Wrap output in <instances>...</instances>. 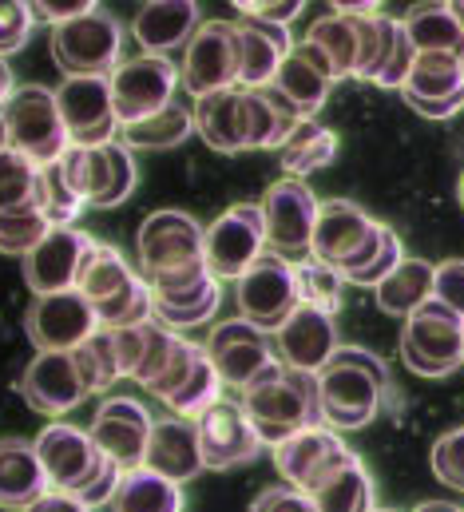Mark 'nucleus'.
Returning a JSON list of instances; mask_svg holds the SVG:
<instances>
[{
  "mask_svg": "<svg viewBox=\"0 0 464 512\" xmlns=\"http://www.w3.org/2000/svg\"><path fill=\"white\" fill-rule=\"evenodd\" d=\"M429 465H433V477H437L441 485L464 493V425L453 429V433H445V437L433 445Z\"/></svg>",
  "mask_w": 464,
  "mask_h": 512,
  "instance_id": "3c124183",
  "label": "nucleus"
},
{
  "mask_svg": "<svg viewBox=\"0 0 464 512\" xmlns=\"http://www.w3.org/2000/svg\"><path fill=\"white\" fill-rule=\"evenodd\" d=\"M195 425H199L203 465L215 469V473L250 465V461L262 457V449H266V441L258 437V429H254V421L246 417L242 401H219V405H211Z\"/></svg>",
  "mask_w": 464,
  "mask_h": 512,
  "instance_id": "6ab92c4d",
  "label": "nucleus"
},
{
  "mask_svg": "<svg viewBox=\"0 0 464 512\" xmlns=\"http://www.w3.org/2000/svg\"><path fill=\"white\" fill-rule=\"evenodd\" d=\"M119 481H123V469H119L116 461H108V465H104V473H100L84 493H76V497H80L88 509H108V505L116 501Z\"/></svg>",
  "mask_w": 464,
  "mask_h": 512,
  "instance_id": "bf43d9fd",
  "label": "nucleus"
},
{
  "mask_svg": "<svg viewBox=\"0 0 464 512\" xmlns=\"http://www.w3.org/2000/svg\"><path fill=\"white\" fill-rule=\"evenodd\" d=\"M234 302H238V318H246V322L262 326L266 334H274L302 306L294 262H286V258L266 251L234 282Z\"/></svg>",
  "mask_w": 464,
  "mask_h": 512,
  "instance_id": "9b49d317",
  "label": "nucleus"
},
{
  "mask_svg": "<svg viewBox=\"0 0 464 512\" xmlns=\"http://www.w3.org/2000/svg\"><path fill=\"white\" fill-rule=\"evenodd\" d=\"M413 512H464V509L453 505V501H425V505H417Z\"/></svg>",
  "mask_w": 464,
  "mask_h": 512,
  "instance_id": "e2e57ef3",
  "label": "nucleus"
},
{
  "mask_svg": "<svg viewBox=\"0 0 464 512\" xmlns=\"http://www.w3.org/2000/svg\"><path fill=\"white\" fill-rule=\"evenodd\" d=\"M96 247H100V239H92L80 227L48 231V239L24 258V282H28V290L36 298L80 290V278H84L88 262L96 255Z\"/></svg>",
  "mask_w": 464,
  "mask_h": 512,
  "instance_id": "a211bd4d",
  "label": "nucleus"
},
{
  "mask_svg": "<svg viewBox=\"0 0 464 512\" xmlns=\"http://www.w3.org/2000/svg\"><path fill=\"white\" fill-rule=\"evenodd\" d=\"M238 20H258L274 28H290V20L302 16V0H278V4H258V0H238L234 4Z\"/></svg>",
  "mask_w": 464,
  "mask_h": 512,
  "instance_id": "5fc2aeb1",
  "label": "nucleus"
},
{
  "mask_svg": "<svg viewBox=\"0 0 464 512\" xmlns=\"http://www.w3.org/2000/svg\"><path fill=\"white\" fill-rule=\"evenodd\" d=\"M242 409L254 421V429L266 441V449H274L286 437H294V433H302L310 425H322L318 374H302V370L286 366L278 378L242 393Z\"/></svg>",
  "mask_w": 464,
  "mask_h": 512,
  "instance_id": "f03ea898",
  "label": "nucleus"
},
{
  "mask_svg": "<svg viewBox=\"0 0 464 512\" xmlns=\"http://www.w3.org/2000/svg\"><path fill=\"white\" fill-rule=\"evenodd\" d=\"M250 512H318L314 497L302 493V489H290V485H274L266 493L254 497Z\"/></svg>",
  "mask_w": 464,
  "mask_h": 512,
  "instance_id": "6e6d98bb",
  "label": "nucleus"
},
{
  "mask_svg": "<svg viewBox=\"0 0 464 512\" xmlns=\"http://www.w3.org/2000/svg\"><path fill=\"white\" fill-rule=\"evenodd\" d=\"M52 489L48 469L36 453V441H0V509L24 512Z\"/></svg>",
  "mask_w": 464,
  "mask_h": 512,
  "instance_id": "c756f323",
  "label": "nucleus"
},
{
  "mask_svg": "<svg viewBox=\"0 0 464 512\" xmlns=\"http://www.w3.org/2000/svg\"><path fill=\"white\" fill-rule=\"evenodd\" d=\"M349 457H353V449L338 437V429H330V425H310V429L286 437L282 445H274L278 477L290 489H302V493L322 489Z\"/></svg>",
  "mask_w": 464,
  "mask_h": 512,
  "instance_id": "2eb2a0df",
  "label": "nucleus"
},
{
  "mask_svg": "<svg viewBox=\"0 0 464 512\" xmlns=\"http://www.w3.org/2000/svg\"><path fill=\"white\" fill-rule=\"evenodd\" d=\"M56 104L72 147H104L116 143L119 116L112 96V76H72L56 88Z\"/></svg>",
  "mask_w": 464,
  "mask_h": 512,
  "instance_id": "dca6fc26",
  "label": "nucleus"
},
{
  "mask_svg": "<svg viewBox=\"0 0 464 512\" xmlns=\"http://www.w3.org/2000/svg\"><path fill=\"white\" fill-rule=\"evenodd\" d=\"M266 255V223L258 203H234L207 227L203 258L219 282H238L258 258Z\"/></svg>",
  "mask_w": 464,
  "mask_h": 512,
  "instance_id": "4468645a",
  "label": "nucleus"
},
{
  "mask_svg": "<svg viewBox=\"0 0 464 512\" xmlns=\"http://www.w3.org/2000/svg\"><path fill=\"white\" fill-rule=\"evenodd\" d=\"M318 512H373L377 509V485L369 477V469L361 465V457L353 453L346 465L322 485L310 493Z\"/></svg>",
  "mask_w": 464,
  "mask_h": 512,
  "instance_id": "c9c22d12",
  "label": "nucleus"
},
{
  "mask_svg": "<svg viewBox=\"0 0 464 512\" xmlns=\"http://www.w3.org/2000/svg\"><path fill=\"white\" fill-rule=\"evenodd\" d=\"M32 28H36L32 4H24V0H0V56L20 52L28 44Z\"/></svg>",
  "mask_w": 464,
  "mask_h": 512,
  "instance_id": "603ef678",
  "label": "nucleus"
},
{
  "mask_svg": "<svg viewBox=\"0 0 464 512\" xmlns=\"http://www.w3.org/2000/svg\"><path fill=\"white\" fill-rule=\"evenodd\" d=\"M437 302H445L449 310H457L464 318V258H449L437 266V290H433Z\"/></svg>",
  "mask_w": 464,
  "mask_h": 512,
  "instance_id": "4d7b16f0",
  "label": "nucleus"
},
{
  "mask_svg": "<svg viewBox=\"0 0 464 512\" xmlns=\"http://www.w3.org/2000/svg\"><path fill=\"white\" fill-rule=\"evenodd\" d=\"M40 199V163L20 155L16 147L0 151V215L28 211Z\"/></svg>",
  "mask_w": 464,
  "mask_h": 512,
  "instance_id": "37998d69",
  "label": "nucleus"
},
{
  "mask_svg": "<svg viewBox=\"0 0 464 512\" xmlns=\"http://www.w3.org/2000/svg\"><path fill=\"white\" fill-rule=\"evenodd\" d=\"M139 278H143V274L119 255L116 247L100 243L92 262H88V270H84V278H80V294H84L96 310H104V306H112L116 298H123Z\"/></svg>",
  "mask_w": 464,
  "mask_h": 512,
  "instance_id": "e433bc0d",
  "label": "nucleus"
},
{
  "mask_svg": "<svg viewBox=\"0 0 464 512\" xmlns=\"http://www.w3.org/2000/svg\"><path fill=\"white\" fill-rule=\"evenodd\" d=\"M262 223H266V251L286 262L314 258V231L322 215V199L306 187V179H278L262 195Z\"/></svg>",
  "mask_w": 464,
  "mask_h": 512,
  "instance_id": "0eeeda50",
  "label": "nucleus"
},
{
  "mask_svg": "<svg viewBox=\"0 0 464 512\" xmlns=\"http://www.w3.org/2000/svg\"><path fill=\"white\" fill-rule=\"evenodd\" d=\"M76 354V366H80V374H84V382L92 393H108L112 385L123 378V366H119V346H116V330H96L80 350H72Z\"/></svg>",
  "mask_w": 464,
  "mask_h": 512,
  "instance_id": "a18cd8bd",
  "label": "nucleus"
},
{
  "mask_svg": "<svg viewBox=\"0 0 464 512\" xmlns=\"http://www.w3.org/2000/svg\"><path fill=\"white\" fill-rule=\"evenodd\" d=\"M36 453L48 469V481L52 489H64V493H84L112 457H104V449L92 441L88 429H76L68 421H52L40 429L36 437Z\"/></svg>",
  "mask_w": 464,
  "mask_h": 512,
  "instance_id": "f3484780",
  "label": "nucleus"
},
{
  "mask_svg": "<svg viewBox=\"0 0 464 512\" xmlns=\"http://www.w3.org/2000/svg\"><path fill=\"white\" fill-rule=\"evenodd\" d=\"M48 231H52V223L44 219L40 207L8 211V215H0V255H12L24 262V258L48 239Z\"/></svg>",
  "mask_w": 464,
  "mask_h": 512,
  "instance_id": "09e8293b",
  "label": "nucleus"
},
{
  "mask_svg": "<svg viewBox=\"0 0 464 512\" xmlns=\"http://www.w3.org/2000/svg\"><path fill=\"white\" fill-rule=\"evenodd\" d=\"M8 139L20 155H28L32 163L48 167L60 163L64 151L72 147V135L64 128L60 104H56V88L44 84H16V92L8 96V104L0 108Z\"/></svg>",
  "mask_w": 464,
  "mask_h": 512,
  "instance_id": "20e7f679",
  "label": "nucleus"
},
{
  "mask_svg": "<svg viewBox=\"0 0 464 512\" xmlns=\"http://www.w3.org/2000/svg\"><path fill=\"white\" fill-rule=\"evenodd\" d=\"M357 20V64H353V80H377L381 68H385V56H389V40H393V16H385L381 8L377 12H365V16H353Z\"/></svg>",
  "mask_w": 464,
  "mask_h": 512,
  "instance_id": "c03bdc74",
  "label": "nucleus"
},
{
  "mask_svg": "<svg viewBox=\"0 0 464 512\" xmlns=\"http://www.w3.org/2000/svg\"><path fill=\"white\" fill-rule=\"evenodd\" d=\"M36 207L44 211V219L52 223V231H60V227H76V219L88 211V203L68 187L60 163L40 167V199H36Z\"/></svg>",
  "mask_w": 464,
  "mask_h": 512,
  "instance_id": "de8ad7c7",
  "label": "nucleus"
},
{
  "mask_svg": "<svg viewBox=\"0 0 464 512\" xmlns=\"http://www.w3.org/2000/svg\"><path fill=\"white\" fill-rule=\"evenodd\" d=\"M195 135H203L207 147L238 155L250 151V128H246V88H227L215 96L195 100Z\"/></svg>",
  "mask_w": 464,
  "mask_h": 512,
  "instance_id": "c85d7f7f",
  "label": "nucleus"
},
{
  "mask_svg": "<svg viewBox=\"0 0 464 512\" xmlns=\"http://www.w3.org/2000/svg\"><path fill=\"white\" fill-rule=\"evenodd\" d=\"M389 393V366L357 346H338L330 366L318 374V405H322V425L349 433L365 429Z\"/></svg>",
  "mask_w": 464,
  "mask_h": 512,
  "instance_id": "f257e3e1",
  "label": "nucleus"
},
{
  "mask_svg": "<svg viewBox=\"0 0 464 512\" xmlns=\"http://www.w3.org/2000/svg\"><path fill=\"white\" fill-rule=\"evenodd\" d=\"M20 397L44 417H64L92 397V389L76 366V354H36L20 374Z\"/></svg>",
  "mask_w": 464,
  "mask_h": 512,
  "instance_id": "4be33fe9",
  "label": "nucleus"
},
{
  "mask_svg": "<svg viewBox=\"0 0 464 512\" xmlns=\"http://www.w3.org/2000/svg\"><path fill=\"white\" fill-rule=\"evenodd\" d=\"M437 290V266L425 258H405L381 286H377V306L393 318H409L421 310Z\"/></svg>",
  "mask_w": 464,
  "mask_h": 512,
  "instance_id": "473e14b6",
  "label": "nucleus"
},
{
  "mask_svg": "<svg viewBox=\"0 0 464 512\" xmlns=\"http://www.w3.org/2000/svg\"><path fill=\"white\" fill-rule=\"evenodd\" d=\"M405 28L417 52H445L464 56V24L457 20L453 4H413L405 12Z\"/></svg>",
  "mask_w": 464,
  "mask_h": 512,
  "instance_id": "72a5a7b5",
  "label": "nucleus"
},
{
  "mask_svg": "<svg viewBox=\"0 0 464 512\" xmlns=\"http://www.w3.org/2000/svg\"><path fill=\"white\" fill-rule=\"evenodd\" d=\"M12 147V139H8V124H4V116H0V151H8Z\"/></svg>",
  "mask_w": 464,
  "mask_h": 512,
  "instance_id": "0e129e2a",
  "label": "nucleus"
},
{
  "mask_svg": "<svg viewBox=\"0 0 464 512\" xmlns=\"http://www.w3.org/2000/svg\"><path fill=\"white\" fill-rule=\"evenodd\" d=\"M238 44H242V76H238V88H246V92H258V88L274 84L278 68L294 52V40H290L286 28L258 24V20H238Z\"/></svg>",
  "mask_w": 464,
  "mask_h": 512,
  "instance_id": "7c9ffc66",
  "label": "nucleus"
},
{
  "mask_svg": "<svg viewBox=\"0 0 464 512\" xmlns=\"http://www.w3.org/2000/svg\"><path fill=\"white\" fill-rule=\"evenodd\" d=\"M183 334L167 330L163 322H143V326H127L116 330V346H119V366H123V378L143 389H151L155 378L167 370V362L175 358Z\"/></svg>",
  "mask_w": 464,
  "mask_h": 512,
  "instance_id": "a878e982",
  "label": "nucleus"
},
{
  "mask_svg": "<svg viewBox=\"0 0 464 512\" xmlns=\"http://www.w3.org/2000/svg\"><path fill=\"white\" fill-rule=\"evenodd\" d=\"M24 512H92L80 497H72V493H64V489H48L40 501H32Z\"/></svg>",
  "mask_w": 464,
  "mask_h": 512,
  "instance_id": "052dcab7",
  "label": "nucleus"
},
{
  "mask_svg": "<svg viewBox=\"0 0 464 512\" xmlns=\"http://www.w3.org/2000/svg\"><path fill=\"white\" fill-rule=\"evenodd\" d=\"M274 88L298 108V116L302 120H314L322 108H326V100H330V88H334V80L330 76H322L310 60H302L298 52H290L286 56V64L278 68V76H274Z\"/></svg>",
  "mask_w": 464,
  "mask_h": 512,
  "instance_id": "58836bf2",
  "label": "nucleus"
},
{
  "mask_svg": "<svg viewBox=\"0 0 464 512\" xmlns=\"http://www.w3.org/2000/svg\"><path fill=\"white\" fill-rule=\"evenodd\" d=\"M373 512H393V509H373Z\"/></svg>",
  "mask_w": 464,
  "mask_h": 512,
  "instance_id": "338daca9",
  "label": "nucleus"
},
{
  "mask_svg": "<svg viewBox=\"0 0 464 512\" xmlns=\"http://www.w3.org/2000/svg\"><path fill=\"white\" fill-rule=\"evenodd\" d=\"M123 135V147L131 151H167V147H179L187 135H195V108L175 100L167 112L151 116V120H139V124H127L119 128Z\"/></svg>",
  "mask_w": 464,
  "mask_h": 512,
  "instance_id": "4c0bfd02",
  "label": "nucleus"
},
{
  "mask_svg": "<svg viewBox=\"0 0 464 512\" xmlns=\"http://www.w3.org/2000/svg\"><path fill=\"white\" fill-rule=\"evenodd\" d=\"M147 469L163 473L167 481H195L207 465H203V449H199V425L187 417H163L151 429V445H147Z\"/></svg>",
  "mask_w": 464,
  "mask_h": 512,
  "instance_id": "bb28decb",
  "label": "nucleus"
},
{
  "mask_svg": "<svg viewBox=\"0 0 464 512\" xmlns=\"http://www.w3.org/2000/svg\"><path fill=\"white\" fill-rule=\"evenodd\" d=\"M401 100L425 120H453L464 108V56L417 52Z\"/></svg>",
  "mask_w": 464,
  "mask_h": 512,
  "instance_id": "aec40b11",
  "label": "nucleus"
},
{
  "mask_svg": "<svg viewBox=\"0 0 464 512\" xmlns=\"http://www.w3.org/2000/svg\"><path fill=\"white\" fill-rule=\"evenodd\" d=\"M294 278H298V294L306 306L322 310V314H338L342 310V294H346V278L338 266L322 262V258H306L294 266Z\"/></svg>",
  "mask_w": 464,
  "mask_h": 512,
  "instance_id": "49530a36",
  "label": "nucleus"
},
{
  "mask_svg": "<svg viewBox=\"0 0 464 512\" xmlns=\"http://www.w3.org/2000/svg\"><path fill=\"white\" fill-rule=\"evenodd\" d=\"M413 64H417V48L409 40V28H405V20H393L389 56H385V68H381V76L373 84L377 88H389V92H401L405 80H409V72H413Z\"/></svg>",
  "mask_w": 464,
  "mask_h": 512,
  "instance_id": "8fccbe9b",
  "label": "nucleus"
},
{
  "mask_svg": "<svg viewBox=\"0 0 464 512\" xmlns=\"http://www.w3.org/2000/svg\"><path fill=\"white\" fill-rule=\"evenodd\" d=\"M16 92V84H12V68H8V60L0 56V108L8 104V96Z\"/></svg>",
  "mask_w": 464,
  "mask_h": 512,
  "instance_id": "680f3d73",
  "label": "nucleus"
},
{
  "mask_svg": "<svg viewBox=\"0 0 464 512\" xmlns=\"http://www.w3.org/2000/svg\"><path fill=\"white\" fill-rule=\"evenodd\" d=\"M223 306V282L219 278H207L203 286L187 290V294H175V298H155V322H163L167 330H195L203 322H215Z\"/></svg>",
  "mask_w": 464,
  "mask_h": 512,
  "instance_id": "a19ab883",
  "label": "nucleus"
},
{
  "mask_svg": "<svg viewBox=\"0 0 464 512\" xmlns=\"http://www.w3.org/2000/svg\"><path fill=\"white\" fill-rule=\"evenodd\" d=\"M223 401V378H219V370H215V362H211V354H207V346H203V358H199V366L191 370V378L179 385L163 405L171 409V417H187V421H199L211 405H219Z\"/></svg>",
  "mask_w": 464,
  "mask_h": 512,
  "instance_id": "79ce46f5",
  "label": "nucleus"
},
{
  "mask_svg": "<svg viewBox=\"0 0 464 512\" xmlns=\"http://www.w3.org/2000/svg\"><path fill=\"white\" fill-rule=\"evenodd\" d=\"M48 48H52V60L64 72V80H72V76H112L123 64L119 60L123 56V24L104 4H96L88 16L52 28Z\"/></svg>",
  "mask_w": 464,
  "mask_h": 512,
  "instance_id": "39448f33",
  "label": "nucleus"
},
{
  "mask_svg": "<svg viewBox=\"0 0 464 512\" xmlns=\"http://www.w3.org/2000/svg\"><path fill=\"white\" fill-rule=\"evenodd\" d=\"M199 358H203V346H199V342H191V338H183V342H179V350H175V358L167 362V370L155 378V385H151L147 393H151V397H159V401H167L179 385L191 378V370L199 366Z\"/></svg>",
  "mask_w": 464,
  "mask_h": 512,
  "instance_id": "864d4df0",
  "label": "nucleus"
},
{
  "mask_svg": "<svg viewBox=\"0 0 464 512\" xmlns=\"http://www.w3.org/2000/svg\"><path fill=\"white\" fill-rule=\"evenodd\" d=\"M207 247V227L187 215V211H151L139 231H135V251H139V274L155 278L191 262H203Z\"/></svg>",
  "mask_w": 464,
  "mask_h": 512,
  "instance_id": "f8f14e48",
  "label": "nucleus"
},
{
  "mask_svg": "<svg viewBox=\"0 0 464 512\" xmlns=\"http://www.w3.org/2000/svg\"><path fill=\"white\" fill-rule=\"evenodd\" d=\"M24 330L36 354H72L100 330V318H96V306L80 290H64V294L32 298L24 314Z\"/></svg>",
  "mask_w": 464,
  "mask_h": 512,
  "instance_id": "ddd939ff",
  "label": "nucleus"
},
{
  "mask_svg": "<svg viewBox=\"0 0 464 512\" xmlns=\"http://www.w3.org/2000/svg\"><path fill=\"white\" fill-rule=\"evenodd\" d=\"M401 362L417 378H449L464 366V318L429 298L401 326Z\"/></svg>",
  "mask_w": 464,
  "mask_h": 512,
  "instance_id": "7ed1b4c3",
  "label": "nucleus"
},
{
  "mask_svg": "<svg viewBox=\"0 0 464 512\" xmlns=\"http://www.w3.org/2000/svg\"><path fill=\"white\" fill-rule=\"evenodd\" d=\"M377 219L365 215L357 203L349 199H330L322 203V215H318V231H314V258L330 262V266H346L349 258L357 255L369 235H373Z\"/></svg>",
  "mask_w": 464,
  "mask_h": 512,
  "instance_id": "cd10ccee",
  "label": "nucleus"
},
{
  "mask_svg": "<svg viewBox=\"0 0 464 512\" xmlns=\"http://www.w3.org/2000/svg\"><path fill=\"white\" fill-rule=\"evenodd\" d=\"M179 76H183L187 96H195V100L238 88V76H242L238 20H203V28L183 48Z\"/></svg>",
  "mask_w": 464,
  "mask_h": 512,
  "instance_id": "1a4fd4ad",
  "label": "nucleus"
},
{
  "mask_svg": "<svg viewBox=\"0 0 464 512\" xmlns=\"http://www.w3.org/2000/svg\"><path fill=\"white\" fill-rule=\"evenodd\" d=\"M405 262V247H401V239H397V231L389 227V223H381L377 219V227H373V235H369V243L357 251V255L349 258L346 266H342V278L353 282V286H381L397 266Z\"/></svg>",
  "mask_w": 464,
  "mask_h": 512,
  "instance_id": "f704fd0d",
  "label": "nucleus"
},
{
  "mask_svg": "<svg viewBox=\"0 0 464 512\" xmlns=\"http://www.w3.org/2000/svg\"><path fill=\"white\" fill-rule=\"evenodd\" d=\"M199 28L203 8L195 0H151L131 20V36L147 56H171L175 48H187Z\"/></svg>",
  "mask_w": 464,
  "mask_h": 512,
  "instance_id": "b1692460",
  "label": "nucleus"
},
{
  "mask_svg": "<svg viewBox=\"0 0 464 512\" xmlns=\"http://www.w3.org/2000/svg\"><path fill=\"white\" fill-rule=\"evenodd\" d=\"M294 52L302 60H310L322 76H330L334 84L353 76V64H357V20L346 12H326L322 20L310 24V32L294 44Z\"/></svg>",
  "mask_w": 464,
  "mask_h": 512,
  "instance_id": "393cba45",
  "label": "nucleus"
},
{
  "mask_svg": "<svg viewBox=\"0 0 464 512\" xmlns=\"http://www.w3.org/2000/svg\"><path fill=\"white\" fill-rule=\"evenodd\" d=\"M207 354H211L223 385H231L238 393H250L254 385L270 382L286 370L278 358L274 334H266L262 326H254L246 318L215 322L207 334Z\"/></svg>",
  "mask_w": 464,
  "mask_h": 512,
  "instance_id": "423d86ee",
  "label": "nucleus"
},
{
  "mask_svg": "<svg viewBox=\"0 0 464 512\" xmlns=\"http://www.w3.org/2000/svg\"><path fill=\"white\" fill-rule=\"evenodd\" d=\"M60 171L88 207H119L139 187V163L123 143L68 147L60 159Z\"/></svg>",
  "mask_w": 464,
  "mask_h": 512,
  "instance_id": "6e6552de",
  "label": "nucleus"
},
{
  "mask_svg": "<svg viewBox=\"0 0 464 512\" xmlns=\"http://www.w3.org/2000/svg\"><path fill=\"white\" fill-rule=\"evenodd\" d=\"M183 88L179 68L171 64V56H131L112 72V96H116L119 128L151 120L159 112H167L175 104V92Z\"/></svg>",
  "mask_w": 464,
  "mask_h": 512,
  "instance_id": "9d476101",
  "label": "nucleus"
},
{
  "mask_svg": "<svg viewBox=\"0 0 464 512\" xmlns=\"http://www.w3.org/2000/svg\"><path fill=\"white\" fill-rule=\"evenodd\" d=\"M274 346L282 366L302 370V374H322L330 366V358L338 354V330H334V314H322L314 306H298L278 330H274Z\"/></svg>",
  "mask_w": 464,
  "mask_h": 512,
  "instance_id": "5701e85b",
  "label": "nucleus"
},
{
  "mask_svg": "<svg viewBox=\"0 0 464 512\" xmlns=\"http://www.w3.org/2000/svg\"><path fill=\"white\" fill-rule=\"evenodd\" d=\"M278 155H282L286 179H306V175L322 171L338 155V131L322 128L318 120H302Z\"/></svg>",
  "mask_w": 464,
  "mask_h": 512,
  "instance_id": "ea45409f",
  "label": "nucleus"
},
{
  "mask_svg": "<svg viewBox=\"0 0 464 512\" xmlns=\"http://www.w3.org/2000/svg\"><path fill=\"white\" fill-rule=\"evenodd\" d=\"M151 429H155V417L147 413V405H139L127 393L104 397V405L96 409V417L88 425L92 441L104 449V457L116 461L119 469H135L147 461Z\"/></svg>",
  "mask_w": 464,
  "mask_h": 512,
  "instance_id": "412c9836",
  "label": "nucleus"
},
{
  "mask_svg": "<svg viewBox=\"0 0 464 512\" xmlns=\"http://www.w3.org/2000/svg\"><path fill=\"white\" fill-rule=\"evenodd\" d=\"M461 207H464V175H461Z\"/></svg>",
  "mask_w": 464,
  "mask_h": 512,
  "instance_id": "69168bd1",
  "label": "nucleus"
},
{
  "mask_svg": "<svg viewBox=\"0 0 464 512\" xmlns=\"http://www.w3.org/2000/svg\"><path fill=\"white\" fill-rule=\"evenodd\" d=\"M183 509H187V497H183V485L179 481H167L163 473H155L147 465L123 469V481H119L112 512H183Z\"/></svg>",
  "mask_w": 464,
  "mask_h": 512,
  "instance_id": "2f4dec72",
  "label": "nucleus"
},
{
  "mask_svg": "<svg viewBox=\"0 0 464 512\" xmlns=\"http://www.w3.org/2000/svg\"><path fill=\"white\" fill-rule=\"evenodd\" d=\"M92 8H96V0H40V4H32V16H36V24L60 28V24H68V20L88 16Z\"/></svg>",
  "mask_w": 464,
  "mask_h": 512,
  "instance_id": "13d9d810",
  "label": "nucleus"
}]
</instances>
